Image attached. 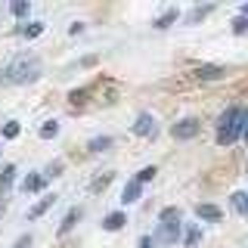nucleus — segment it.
Listing matches in <instances>:
<instances>
[{"label": "nucleus", "instance_id": "c756f323", "mask_svg": "<svg viewBox=\"0 0 248 248\" xmlns=\"http://www.w3.org/2000/svg\"><path fill=\"white\" fill-rule=\"evenodd\" d=\"M81 31H84V25H81V22H75V25H72V28H68V34H72V37H75V34H81Z\"/></svg>", "mask_w": 248, "mask_h": 248}, {"label": "nucleus", "instance_id": "412c9836", "mask_svg": "<svg viewBox=\"0 0 248 248\" xmlns=\"http://www.w3.org/2000/svg\"><path fill=\"white\" fill-rule=\"evenodd\" d=\"M248 31V19L245 16H236V19H232V34H245Z\"/></svg>", "mask_w": 248, "mask_h": 248}, {"label": "nucleus", "instance_id": "b1692460", "mask_svg": "<svg viewBox=\"0 0 248 248\" xmlns=\"http://www.w3.org/2000/svg\"><path fill=\"white\" fill-rule=\"evenodd\" d=\"M3 137L6 140H16V137H19V121H10V124H6V127H3Z\"/></svg>", "mask_w": 248, "mask_h": 248}, {"label": "nucleus", "instance_id": "7ed1b4c3", "mask_svg": "<svg viewBox=\"0 0 248 248\" xmlns=\"http://www.w3.org/2000/svg\"><path fill=\"white\" fill-rule=\"evenodd\" d=\"M199 127H202V124L196 118H183V121L170 124V137H174V140H192L199 134Z\"/></svg>", "mask_w": 248, "mask_h": 248}, {"label": "nucleus", "instance_id": "a878e982", "mask_svg": "<svg viewBox=\"0 0 248 248\" xmlns=\"http://www.w3.org/2000/svg\"><path fill=\"white\" fill-rule=\"evenodd\" d=\"M46 174H50V177H59L62 174V161H53V165L46 168Z\"/></svg>", "mask_w": 248, "mask_h": 248}, {"label": "nucleus", "instance_id": "7c9ffc66", "mask_svg": "<svg viewBox=\"0 0 248 248\" xmlns=\"http://www.w3.org/2000/svg\"><path fill=\"white\" fill-rule=\"evenodd\" d=\"M242 137L248 140V112H245V130H242Z\"/></svg>", "mask_w": 248, "mask_h": 248}, {"label": "nucleus", "instance_id": "0eeeda50", "mask_svg": "<svg viewBox=\"0 0 248 248\" xmlns=\"http://www.w3.org/2000/svg\"><path fill=\"white\" fill-rule=\"evenodd\" d=\"M81 217H84L81 208H72V211L62 217V223H59V230H56V232H59V236H68V232H72V227H75L78 220H81Z\"/></svg>", "mask_w": 248, "mask_h": 248}, {"label": "nucleus", "instance_id": "39448f33", "mask_svg": "<svg viewBox=\"0 0 248 248\" xmlns=\"http://www.w3.org/2000/svg\"><path fill=\"white\" fill-rule=\"evenodd\" d=\"M130 130H134L137 137H152V134H155V118H152L149 112H140V115H137V121H134V127H130Z\"/></svg>", "mask_w": 248, "mask_h": 248}, {"label": "nucleus", "instance_id": "9d476101", "mask_svg": "<svg viewBox=\"0 0 248 248\" xmlns=\"http://www.w3.org/2000/svg\"><path fill=\"white\" fill-rule=\"evenodd\" d=\"M196 214L202 217V220H220V217H223L220 208H217V205H208V202H205V205H196Z\"/></svg>", "mask_w": 248, "mask_h": 248}, {"label": "nucleus", "instance_id": "2eb2a0df", "mask_svg": "<svg viewBox=\"0 0 248 248\" xmlns=\"http://www.w3.org/2000/svg\"><path fill=\"white\" fill-rule=\"evenodd\" d=\"M16 180V165H6L3 170H0V192H6Z\"/></svg>", "mask_w": 248, "mask_h": 248}, {"label": "nucleus", "instance_id": "aec40b11", "mask_svg": "<svg viewBox=\"0 0 248 248\" xmlns=\"http://www.w3.org/2000/svg\"><path fill=\"white\" fill-rule=\"evenodd\" d=\"M56 134H59V124H56V121H44V127H41V137H44V140H53Z\"/></svg>", "mask_w": 248, "mask_h": 248}, {"label": "nucleus", "instance_id": "1a4fd4ad", "mask_svg": "<svg viewBox=\"0 0 248 248\" xmlns=\"http://www.w3.org/2000/svg\"><path fill=\"white\" fill-rule=\"evenodd\" d=\"M124 223H127V217H124V211H112V214H106V220H103V230L115 232V230H121Z\"/></svg>", "mask_w": 248, "mask_h": 248}, {"label": "nucleus", "instance_id": "f03ea898", "mask_svg": "<svg viewBox=\"0 0 248 248\" xmlns=\"http://www.w3.org/2000/svg\"><path fill=\"white\" fill-rule=\"evenodd\" d=\"M3 75H6V81H10V84H28V81H34V78L41 75V59L22 56V59H16Z\"/></svg>", "mask_w": 248, "mask_h": 248}, {"label": "nucleus", "instance_id": "a211bd4d", "mask_svg": "<svg viewBox=\"0 0 248 248\" xmlns=\"http://www.w3.org/2000/svg\"><path fill=\"white\" fill-rule=\"evenodd\" d=\"M158 220L161 223H180V211H177V208H165V211L158 214Z\"/></svg>", "mask_w": 248, "mask_h": 248}, {"label": "nucleus", "instance_id": "f3484780", "mask_svg": "<svg viewBox=\"0 0 248 248\" xmlns=\"http://www.w3.org/2000/svg\"><path fill=\"white\" fill-rule=\"evenodd\" d=\"M108 146H112V140H108V137H93L90 143H87V149L90 152H103V149H108Z\"/></svg>", "mask_w": 248, "mask_h": 248}, {"label": "nucleus", "instance_id": "cd10ccee", "mask_svg": "<svg viewBox=\"0 0 248 248\" xmlns=\"http://www.w3.org/2000/svg\"><path fill=\"white\" fill-rule=\"evenodd\" d=\"M140 248H155V239L152 236H143V239H140Z\"/></svg>", "mask_w": 248, "mask_h": 248}, {"label": "nucleus", "instance_id": "6ab92c4d", "mask_svg": "<svg viewBox=\"0 0 248 248\" xmlns=\"http://www.w3.org/2000/svg\"><path fill=\"white\" fill-rule=\"evenodd\" d=\"M28 13H31V3H28V0H16V3H13V16H19V19H25Z\"/></svg>", "mask_w": 248, "mask_h": 248}, {"label": "nucleus", "instance_id": "c85d7f7f", "mask_svg": "<svg viewBox=\"0 0 248 248\" xmlns=\"http://www.w3.org/2000/svg\"><path fill=\"white\" fill-rule=\"evenodd\" d=\"M28 245H31V236H22V239H19V242H16L13 248H28Z\"/></svg>", "mask_w": 248, "mask_h": 248}, {"label": "nucleus", "instance_id": "2f4dec72", "mask_svg": "<svg viewBox=\"0 0 248 248\" xmlns=\"http://www.w3.org/2000/svg\"><path fill=\"white\" fill-rule=\"evenodd\" d=\"M239 16H245V19H248V3H242V13H239Z\"/></svg>", "mask_w": 248, "mask_h": 248}, {"label": "nucleus", "instance_id": "423d86ee", "mask_svg": "<svg viewBox=\"0 0 248 248\" xmlns=\"http://www.w3.org/2000/svg\"><path fill=\"white\" fill-rule=\"evenodd\" d=\"M223 75H227L223 65H196V78H199V81H220Z\"/></svg>", "mask_w": 248, "mask_h": 248}, {"label": "nucleus", "instance_id": "6e6552de", "mask_svg": "<svg viewBox=\"0 0 248 248\" xmlns=\"http://www.w3.org/2000/svg\"><path fill=\"white\" fill-rule=\"evenodd\" d=\"M53 205H56V196L50 192V196H44V199L37 202L34 208H31V211H28V217H31V220H37V217H41V214H46V211H50Z\"/></svg>", "mask_w": 248, "mask_h": 248}, {"label": "nucleus", "instance_id": "5701e85b", "mask_svg": "<svg viewBox=\"0 0 248 248\" xmlns=\"http://www.w3.org/2000/svg\"><path fill=\"white\" fill-rule=\"evenodd\" d=\"M155 174H158V170H155V168L149 165V168H143V170H137V180H140V183H146V180H152V177H155Z\"/></svg>", "mask_w": 248, "mask_h": 248}, {"label": "nucleus", "instance_id": "f8f14e48", "mask_svg": "<svg viewBox=\"0 0 248 248\" xmlns=\"http://www.w3.org/2000/svg\"><path fill=\"white\" fill-rule=\"evenodd\" d=\"M140 189H143V183H140V180H130L127 186H124V192H121V202H124V205L137 202L140 199Z\"/></svg>", "mask_w": 248, "mask_h": 248}, {"label": "nucleus", "instance_id": "dca6fc26", "mask_svg": "<svg viewBox=\"0 0 248 248\" xmlns=\"http://www.w3.org/2000/svg\"><path fill=\"white\" fill-rule=\"evenodd\" d=\"M232 208L242 217H248V192H232Z\"/></svg>", "mask_w": 248, "mask_h": 248}, {"label": "nucleus", "instance_id": "473e14b6", "mask_svg": "<svg viewBox=\"0 0 248 248\" xmlns=\"http://www.w3.org/2000/svg\"><path fill=\"white\" fill-rule=\"evenodd\" d=\"M0 214H3V208H0Z\"/></svg>", "mask_w": 248, "mask_h": 248}, {"label": "nucleus", "instance_id": "f257e3e1", "mask_svg": "<svg viewBox=\"0 0 248 248\" xmlns=\"http://www.w3.org/2000/svg\"><path fill=\"white\" fill-rule=\"evenodd\" d=\"M242 130H245V112L232 106V108L223 112L220 124H217V143H220V146H232L239 137H242Z\"/></svg>", "mask_w": 248, "mask_h": 248}, {"label": "nucleus", "instance_id": "9b49d317", "mask_svg": "<svg viewBox=\"0 0 248 248\" xmlns=\"http://www.w3.org/2000/svg\"><path fill=\"white\" fill-rule=\"evenodd\" d=\"M177 19H180V10H177V6H170V10H165L158 19H155V28H170Z\"/></svg>", "mask_w": 248, "mask_h": 248}, {"label": "nucleus", "instance_id": "4be33fe9", "mask_svg": "<svg viewBox=\"0 0 248 248\" xmlns=\"http://www.w3.org/2000/svg\"><path fill=\"white\" fill-rule=\"evenodd\" d=\"M41 31H44V22H31L28 28H22V34H25V37H37Z\"/></svg>", "mask_w": 248, "mask_h": 248}, {"label": "nucleus", "instance_id": "393cba45", "mask_svg": "<svg viewBox=\"0 0 248 248\" xmlns=\"http://www.w3.org/2000/svg\"><path fill=\"white\" fill-rule=\"evenodd\" d=\"M199 239H202V230H199V227H192L189 232H186V245H196Z\"/></svg>", "mask_w": 248, "mask_h": 248}, {"label": "nucleus", "instance_id": "20e7f679", "mask_svg": "<svg viewBox=\"0 0 248 248\" xmlns=\"http://www.w3.org/2000/svg\"><path fill=\"white\" fill-rule=\"evenodd\" d=\"M177 236H180V223H158V232H155V242H165V245H174Z\"/></svg>", "mask_w": 248, "mask_h": 248}, {"label": "nucleus", "instance_id": "bb28decb", "mask_svg": "<svg viewBox=\"0 0 248 248\" xmlns=\"http://www.w3.org/2000/svg\"><path fill=\"white\" fill-rule=\"evenodd\" d=\"M108 180H112V174H106V177H103V180H96V183H93V192H99V189H106V186H108Z\"/></svg>", "mask_w": 248, "mask_h": 248}, {"label": "nucleus", "instance_id": "4468645a", "mask_svg": "<svg viewBox=\"0 0 248 248\" xmlns=\"http://www.w3.org/2000/svg\"><path fill=\"white\" fill-rule=\"evenodd\" d=\"M46 183V174H28L25 177V192H41Z\"/></svg>", "mask_w": 248, "mask_h": 248}, {"label": "nucleus", "instance_id": "ddd939ff", "mask_svg": "<svg viewBox=\"0 0 248 248\" xmlns=\"http://www.w3.org/2000/svg\"><path fill=\"white\" fill-rule=\"evenodd\" d=\"M211 10H214L211 3H205V6H196V10H189V13H186V22H189V25H196V22L208 19V16H211Z\"/></svg>", "mask_w": 248, "mask_h": 248}]
</instances>
